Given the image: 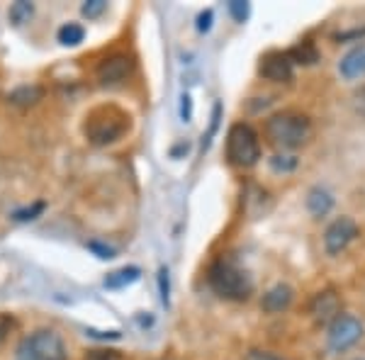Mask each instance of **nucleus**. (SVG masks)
Segmentation results:
<instances>
[{
  "instance_id": "21",
  "label": "nucleus",
  "mask_w": 365,
  "mask_h": 360,
  "mask_svg": "<svg viewBox=\"0 0 365 360\" xmlns=\"http://www.w3.org/2000/svg\"><path fill=\"white\" fill-rule=\"evenodd\" d=\"M105 8H108L105 0H88V3H83V8H81V13L86 17H98L105 13Z\"/></svg>"
},
{
  "instance_id": "26",
  "label": "nucleus",
  "mask_w": 365,
  "mask_h": 360,
  "mask_svg": "<svg viewBox=\"0 0 365 360\" xmlns=\"http://www.w3.org/2000/svg\"><path fill=\"white\" fill-rule=\"evenodd\" d=\"M180 100H182V103H180V117H182V122H190V117H192V103H190V96H182Z\"/></svg>"
},
{
  "instance_id": "23",
  "label": "nucleus",
  "mask_w": 365,
  "mask_h": 360,
  "mask_svg": "<svg viewBox=\"0 0 365 360\" xmlns=\"http://www.w3.org/2000/svg\"><path fill=\"white\" fill-rule=\"evenodd\" d=\"M44 210V202H34L32 207H27V210H20V212H15V220L17 222H27V220H34V217L39 215V212Z\"/></svg>"
},
{
  "instance_id": "2",
  "label": "nucleus",
  "mask_w": 365,
  "mask_h": 360,
  "mask_svg": "<svg viewBox=\"0 0 365 360\" xmlns=\"http://www.w3.org/2000/svg\"><path fill=\"white\" fill-rule=\"evenodd\" d=\"M132 127V120L117 105H100L86 115L83 134L93 146H110L120 141Z\"/></svg>"
},
{
  "instance_id": "5",
  "label": "nucleus",
  "mask_w": 365,
  "mask_h": 360,
  "mask_svg": "<svg viewBox=\"0 0 365 360\" xmlns=\"http://www.w3.org/2000/svg\"><path fill=\"white\" fill-rule=\"evenodd\" d=\"M227 161L237 168H253L261 161V139L246 122H237L227 132Z\"/></svg>"
},
{
  "instance_id": "3",
  "label": "nucleus",
  "mask_w": 365,
  "mask_h": 360,
  "mask_svg": "<svg viewBox=\"0 0 365 360\" xmlns=\"http://www.w3.org/2000/svg\"><path fill=\"white\" fill-rule=\"evenodd\" d=\"M207 280L212 290L227 299H249L253 292V277L234 258H220L212 263Z\"/></svg>"
},
{
  "instance_id": "4",
  "label": "nucleus",
  "mask_w": 365,
  "mask_h": 360,
  "mask_svg": "<svg viewBox=\"0 0 365 360\" xmlns=\"http://www.w3.org/2000/svg\"><path fill=\"white\" fill-rule=\"evenodd\" d=\"M13 360H68V346L54 329H34L22 336Z\"/></svg>"
},
{
  "instance_id": "9",
  "label": "nucleus",
  "mask_w": 365,
  "mask_h": 360,
  "mask_svg": "<svg viewBox=\"0 0 365 360\" xmlns=\"http://www.w3.org/2000/svg\"><path fill=\"white\" fill-rule=\"evenodd\" d=\"M258 73L263 76L270 83H290L295 78V63L290 61L287 51H270L261 58V66H258Z\"/></svg>"
},
{
  "instance_id": "18",
  "label": "nucleus",
  "mask_w": 365,
  "mask_h": 360,
  "mask_svg": "<svg viewBox=\"0 0 365 360\" xmlns=\"http://www.w3.org/2000/svg\"><path fill=\"white\" fill-rule=\"evenodd\" d=\"M34 8L32 3H27V0H20V3H15L13 8H10V20L15 22V25H22V22H27L29 17H32Z\"/></svg>"
},
{
  "instance_id": "19",
  "label": "nucleus",
  "mask_w": 365,
  "mask_h": 360,
  "mask_svg": "<svg viewBox=\"0 0 365 360\" xmlns=\"http://www.w3.org/2000/svg\"><path fill=\"white\" fill-rule=\"evenodd\" d=\"M83 360H125L120 351H113V348H96V351H88Z\"/></svg>"
},
{
  "instance_id": "1",
  "label": "nucleus",
  "mask_w": 365,
  "mask_h": 360,
  "mask_svg": "<svg viewBox=\"0 0 365 360\" xmlns=\"http://www.w3.org/2000/svg\"><path fill=\"white\" fill-rule=\"evenodd\" d=\"M266 139L273 149L278 151H297L302 146L309 144L312 134V120L304 112H297V110H282V112H275L266 120Z\"/></svg>"
},
{
  "instance_id": "24",
  "label": "nucleus",
  "mask_w": 365,
  "mask_h": 360,
  "mask_svg": "<svg viewBox=\"0 0 365 360\" xmlns=\"http://www.w3.org/2000/svg\"><path fill=\"white\" fill-rule=\"evenodd\" d=\"M13 329H15V319L10 314H0V346L5 344V339H8Z\"/></svg>"
},
{
  "instance_id": "17",
  "label": "nucleus",
  "mask_w": 365,
  "mask_h": 360,
  "mask_svg": "<svg viewBox=\"0 0 365 360\" xmlns=\"http://www.w3.org/2000/svg\"><path fill=\"white\" fill-rule=\"evenodd\" d=\"M56 37L63 46H76L86 39V29H83V25H78V22H66L63 27H58Z\"/></svg>"
},
{
  "instance_id": "13",
  "label": "nucleus",
  "mask_w": 365,
  "mask_h": 360,
  "mask_svg": "<svg viewBox=\"0 0 365 360\" xmlns=\"http://www.w3.org/2000/svg\"><path fill=\"white\" fill-rule=\"evenodd\" d=\"M42 98H44V88L39 83L17 86L15 91L8 93V103L17 105V108H29V105H37Z\"/></svg>"
},
{
  "instance_id": "28",
  "label": "nucleus",
  "mask_w": 365,
  "mask_h": 360,
  "mask_svg": "<svg viewBox=\"0 0 365 360\" xmlns=\"http://www.w3.org/2000/svg\"><path fill=\"white\" fill-rule=\"evenodd\" d=\"M210 27H212V10H205V13L197 17V29L200 32H207Z\"/></svg>"
},
{
  "instance_id": "27",
  "label": "nucleus",
  "mask_w": 365,
  "mask_h": 360,
  "mask_svg": "<svg viewBox=\"0 0 365 360\" xmlns=\"http://www.w3.org/2000/svg\"><path fill=\"white\" fill-rule=\"evenodd\" d=\"M246 360H282V358L275 356V353H270V351H249Z\"/></svg>"
},
{
  "instance_id": "7",
  "label": "nucleus",
  "mask_w": 365,
  "mask_h": 360,
  "mask_svg": "<svg viewBox=\"0 0 365 360\" xmlns=\"http://www.w3.org/2000/svg\"><path fill=\"white\" fill-rule=\"evenodd\" d=\"M134 68H137V61H134L132 54H127V51H115V54L105 56L96 66V81L100 86H108V88L120 86L134 73Z\"/></svg>"
},
{
  "instance_id": "11",
  "label": "nucleus",
  "mask_w": 365,
  "mask_h": 360,
  "mask_svg": "<svg viewBox=\"0 0 365 360\" xmlns=\"http://www.w3.org/2000/svg\"><path fill=\"white\" fill-rule=\"evenodd\" d=\"M292 299H295V290H292L290 285H285V282H278V285H273L266 294H263L261 307H263V312H268V314H280V312L290 309Z\"/></svg>"
},
{
  "instance_id": "10",
  "label": "nucleus",
  "mask_w": 365,
  "mask_h": 360,
  "mask_svg": "<svg viewBox=\"0 0 365 360\" xmlns=\"http://www.w3.org/2000/svg\"><path fill=\"white\" fill-rule=\"evenodd\" d=\"M309 314L317 324H331L334 319L341 314V299L336 290H322L312 297L309 302Z\"/></svg>"
},
{
  "instance_id": "12",
  "label": "nucleus",
  "mask_w": 365,
  "mask_h": 360,
  "mask_svg": "<svg viewBox=\"0 0 365 360\" xmlns=\"http://www.w3.org/2000/svg\"><path fill=\"white\" fill-rule=\"evenodd\" d=\"M339 73L346 81H358L365 76V42L356 44L353 49H349L344 54V58L339 61Z\"/></svg>"
},
{
  "instance_id": "25",
  "label": "nucleus",
  "mask_w": 365,
  "mask_h": 360,
  "mask_svg": "<svg viewBox=\"0 0 365 360\" xmlns=\"http://www.w3.org/2000/svg\"><path fill=\"white\" fill-rule=\"evenodd\" d=\"M158 287H161V302H163V304H168V292H170V287H168V270H166V268L158 270Z\"/></svg>"
},
{
  "instance_id": "8",
  "label": "nucleus",
  "mask_w": 365,
  "mask_h": 360,
  "mask_svg": "<svg viewBox=\"0 0 365 360\" xmlns=\"http://www.w3.org/2000/svg\"><path fill=\"white\" fill-rule=\"evenodd\" d=\"M358 236V224L351 217H339L324 232V249L329 256H339L351 246V241Z\"/></svg>"
},
{
  "instance_id": "6",
  "label": "nucleus",
  "mask_w": 365,
  "mask_h": 360,
  "mask_svg": "<svg viewBox=\"0 0 365 360\" xmlns=\"http://www.w3.org/2000/svg\"><path fill=\"white\" fill-rule=\"evenodd\" d=\"M365 329L363 322L351 314H339L331 324L327 326V344L334 353H344L349 351L363 339Z\"/></svg>"
},
{
  "instance_id": "22",
  "label": "nucleus",
  "mask_w": 365,
  "mask_h": 360,
  "mask_svg": "<svg viewBox=\"0 0 365 360\" xmlns=\"http://www.w3.org/2000/svg\"><path fill=\"white\" fill-rule=\"evenodd\" d=\"M229 13L237 22H244L246 17H249V3H241V0H234V3H229Z\"/></svg>"
},
{
  "instance_id": "16",
  "label": "nucleus",
  "mask_w": 365,
  "mask_h": 360,
  "mask_svg": "<svg viewBox=\"0 0 365 360\" xmlns=\"http://www.w3.org/2000/svg\"><path fill=\"white\" fill-rule=\"evenodd\" d=\"M287 56H290L292 63H302V66H312V63L319 61V49L314 46V42H302L297 46H292L290 51H287Z\"/></svg>"
},
{
  "instance_id": "14",
  "label": "nucleus",
  "mask_w": 365,
  "mask_h": 360,
  "mask_svg": "<svg viewBox=\"0 0 365 360\" xmlns=\"http://www.w3.org/2000/svg\"><path fill=\"white\" fill-rule=\"evenodd\" d=\"M141 275V270L137 265H125V268L115 270V273H110L105 277V287H110V290H120V287H127L132 285V282H137Z\"/></svg>"
},
{
  "instance_id": "20",
  "label": "nucleus",
  "mask_w": 365,
  "mask_h": 360,
  "mask_svg": "<svg viewBox=\"0 0 365 360\" xmlns=\"http://www.w3.org/2000/svg\"><path fill=\"white\" fill-rule=\"evenodd\" d=\"M270 166H273V170H282V173H290L292 168L297 166V158L295 156H285V153H278V156L270 158Z\"/></svg>"
},
{
  "instance_id": "15",
  "label": "nucleus",
  "mask_w": 365,
  "mask_h": 360,
  "mask_svg": "<svg viewBox=\"0 0 365 360\" xmlns=\"http://www.w3.org/2000/svg\"><path fill=\"white\" fill-rule=\"evenodd\" d=\"M307 207L314 217H324L329 210L334 207V197L331 192H327L324 187H314V190H309L307 195Z\"/></svg>"
}]
</instances>
